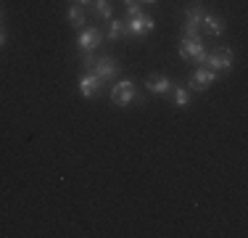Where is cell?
Returning <instances> with one entry per match:
<instances>
[{"instance_id": "cell-7", "label": "cell", "mask_w": 248, "mask_h": 238, "mask_svg": "<svg viewBox=\"0 0 248 238\" xmlns=\"http://www.w3.org/2000/svg\"><path fill=\"white\" fill-rule=\"evenodd\" d=\"M219 80V74H217L214 69H209V67H198L196 71H193V77H190V90H196V93H203V90H209L214 82Z\"/></svg>"}, {"instance_id": "cell-4", "label": "cell", "mask_w": 248, "mask_h": 238, "mask_svg": "<svg viewBox=\"0 0 248 238\" xmlns=\"http://www.w3.org/2000/svg\"><path fill=\"white\" fill-rule=\"evenodd\" d=\"M111 101L116 106H129L132 101H138V85L132 80H119L111 87Z\"/></svg>"}, {"instance_id": "cell-1", "label": "cell", "mask_w": 248, "mask_h": 238, "mask_svg": "<svg viewBox=\"0 0 248 238\" xmlns=\"http://www.w3.org/2000/svg\"><path fill=\"white\" fill-rule=\"evenodd\" d=\"M203 67L214 69L219 77H224L227 71H232V67H235V53L230 51V48L219 45V48H214L211 53H206V64H203Z\"/></svg>"}, {"instance_id": "cell-11", "label": "cell", "mask_w": 248, "mask_h": 238, "mask_svg": "<svg viewBox=\"0 0 248 238\" xmlns=\"http://www.w3.org/2000/svg\"><path fill=\"white\" fill-rule=\"evenodd\" d=\"M145 87H148L151 93H156V95H169V93H172V87H174V82L169 80V77L151 74L148 80H145Z\"/></svg>"}, {"instance_id": "cell-20", "label": "cell", "mask_w": 248, "mask_h": 238, "mask_svg": "<svg viewBox=\"0 0 248 238\" xmlns=\"http://www.w3.org/2000/svg\"><path fill=\"white\" fill-rule=\"evenodd\" d=\"M0 16H3V5H0Z\"/></svg>"}, {"instance_id": "cell-14", "label": "cell", "mask_w": 248, "mask_h": 238, "mask_svg": "<svg viewBox=\"0 0 248 238\" xmlns=\"http://www.w3.org/2000/svg\"><path fill=\"white\" fill-rule=\"evenodd\" d=\"M90 5L95 8V16H98V19H106V21H108L111 16H114V8H111L108 0H93Z\"/></svg>"}, {"instance_id": "cell-15", "label": "cell", "mask_w": 248, "mask_h": 238, "mask_svg": "<svg viewBox=\"0 0 248 238\" xmlns=\"http://www.w3.org/2000/svg\"><path fill=\"white\" fill-rule=\"evenodd\" d=\"M108 21H111V27H108V40L124 37V21H119V19H108Z\"/></svg>"}, {"instance_id": "cell-18", "label": "cell", "mask_w": 248, "mask_h": 238, "mask_svg": "<svg viewBox=\"0 0 248 238\" xmlns=\"http://www.w3.org/2000/svg\"><path fill=\"white\" fill-rule=\"evenodd\" d=\"M74 3H77V5H90L93 0H74Z\"/></svg>"}, {"instance_id": "cell-16", "label": "cell", "mask_w": 248, "mask_h": 238, "mask_svg": "<svg viewBox=\"0 0 248 238\" xmlns=\"http://www.w3.org/2000/svg\"><path fill=\"white\" fill-rule=\"evenodd\" d=\"M124 5H127V19H135V16L143 14V8H140V0H124Z\"/></svg>"}, {"instance_id": "cell-12", "label": "cell", "mask_w": 248, "mask_h": 238, "mask_svg": "<svg viewBox=\"0 0 248 238\" xmlns=\"http://www.w3.org/2000/svg\"><path fill=\"white\" fill-rule=\"evenodd\" d=\"M66 19L69 24H72L74 29H85V21H87V11H85V5H72V8L66 11Z\"/></svg>"}, {"instance_id": "cell-13", "label": "cell", "mask_w": 248, "mask_h": 238, "mask_svg": "<svg viewBox=\"0 0 248 238\" xmlns=\"http://www.w3.org/2000/svg\"><path fill=\"white\" fill-rule=\"evenodd\" d=\"M172 98H174V106L177 109H185V106H190V90L182 85H174L172 87Z\"/></svg>"}, {"instance_id": "cell-17", "label": "cell", "mask_w": 248, "mask_h": 238, "mask_svg": "<svg viewBox=\"0 0 248 238\" xmlns=\"http://www.w3.org/2000/svg\"><path fill=\"white\" fill-rule=\"evenodd\" d=\"M3 45H5V29L0 27V48H3Z\"/></svg>"}, {"instance_id": "cell-19", "label": "cell", "mask_w": 248, "mask_h": 238, "mask_svg": "<svg viewBox=\"0 0 248 238\" xmlns=\"http://www.w3.org/2000/svg\"><path fill=\"white\" fill-rule=\"evenodd\" d=\"M140 3H145V5H151V3H158V0H140Z\"/></svg>"}, {"instance_id": "cell-9", "label": "cell", "mask_w": 248, "mask_h": 238, "mask_svg": "<svg viewBox=\"0 0 248 238\" xmlns=\"http://www.w3.org/2000/svg\"><path fill=\"white\" fill-rule=\"evenodd\" d=\"M100 90H103V80H98L93 71H85L79 77V95L82 98H95Z\"/></svg>"}, {"instance_id": "cell-8", "label": "cell", "mask_w": 248, "mask_h": 238, "mask_svg": "<svg viewBox=\"0 0 248 238\" xmlns=\"http://www.w3.org/2000/svg\"><path fill=\"white\" fill-rule=\"evenodd\" d=\"M100 43H103V32H100L98 27H85V29H79L77 45H79L82 53H93Z\"/></svg>"}, {"instance_id": "cell-5", "label": "cell", "mask_w": 248, "mask_h": 238, "mask_svg": "<svg viewBox=\"0 0 248 238\" xmlns=\"http://www.w3.org/2000/svg\"><path fill=\"white\" fill-rule=\"evenodd\" d=\"M156 29V19L148 14H140L135 19H124V34H132V37H143Z\"/></svg>"}, {"instance_id": "cell-10", "label": "cell", "mask_w": 248, "mask_h": 238, "mask_svg": "<svg viewBox=\"0 0 248 238\" xmlns=\"http://www.w3.org/2000/svg\"><path fill=\"white\" fill-rule=\"evenodd\" d=\"M201 29H203V32H209L211 37H222L224 29H227V24H224V19H222V16H217V14H203Z\"/></svg>"}, {"instance_id": "cell-3", "label": "cell", "mask_w": 248, "mask_h": 238, "mask_svg": "<svg viewBox=\"0 0 248 238\" xmlns=\"http://www.w3.org/2000/svg\"><path fill=\"white\" fill-rule=\"evenodd\" d=\"M87 71H93V74H95L98 80H103V82H111V80H116V74H119V61H116L114 56H98V58H93V64H90Z\"/></svg>"}, {"instance_id": "cell-6", "label": "cell", "mask_w": 248, "mask_h": 238, "mask_svg": "<svg viewBox=\"0 0 248 238\" xmlns=\"http://www.w3.org/2000/svg\"><path fill=\"white\" fill-rule=\"evenodd\" d=\"M203 5H187L185 8V27H182V32H185V37H201V21H203Z\"/></svg>"}, {"instance_id": "cell-2", "label": "cell", "mask_w": 248, "mask_h": 238, "mask_svg": "<svg viewBox=\"0 0 248 238\" xmlns=\"http://www.w3.org/2000/svg\"><path fill=\"white\" fill-rule=\"evenodd\" d=\"M206 45L201 37H182L180 40V58L182 61H190V64H198L203 67L206 64Z\"/></svg>"}]
</instances>
